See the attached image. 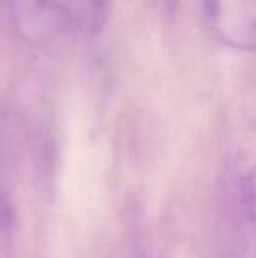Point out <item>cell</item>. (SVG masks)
<instances>
[{
	"label": "cell",
	"instance_id": "4",
	"mask_svg": "<svg viewBox=\"0 0 256 258\" xmlns=\"http://www.w3.org/2000/svg\"><path fill=\"white\" fill-rule=\"evenodd\" d=\"M163 4H165V9L170 14H174L179 7V0H163Z\"/></svg>",
	"mask_w": 256,
	"mask_h": 258
},
{
	"label": "cell",
	"instance_id": "1",
	"mask_svg": "<svg viewBox=\"0 0 256 258\" xmlns=\"http://www.w3.org/2000/svg\"><path fill=\"white\" fill-rule=\"evenodd\" d=\"M16 32L30 42L55 41L70 27V14L56 0H9Z\"/></svg>",
	"mask_w": 256,
	"mask_h": 258
},
{
	"label": "cell",
	"instance_id": "3",
	"mask_svg": "<svg viewBox=\"0 0 256 258\" xmlns=\"http://www.w3.org/2000/svg\"><path fill=\"white\" fill-rule=\"evenodd\" d=\"M111 4H113V0H88V28L93 35H97L106 27L111 13Z\"/></svg>",
	"mask_w": 256,
	"mask_h": 258
},
{
	"label": "cell",
	"instance_id": "2",
	"mask_svg": "<svg viewBox=\"0 0 256 258\" xmlns=\"http://www.w3.org/2000/svg\"><path fill=\"white\" fill-rule=\"evenodd\" d=\"M211 28L221 42L251 51L256 41V0H207Z\"/></svg>",
	"mask_w": 256,
	"mask_h": 258
}]
</instances>
